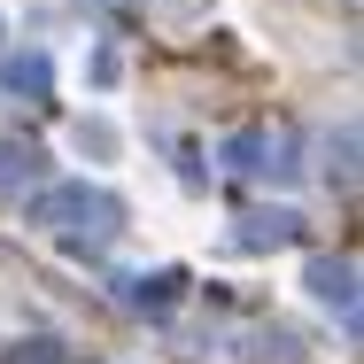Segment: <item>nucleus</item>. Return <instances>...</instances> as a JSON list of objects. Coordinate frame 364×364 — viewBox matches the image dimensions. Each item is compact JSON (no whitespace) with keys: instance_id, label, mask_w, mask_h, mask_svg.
<instances>
[{"instance_id":"f257e3e1","label":"nucleus","mask_w":364,"mask_h":364,"mask_svg":"<svg viewBox=\"0 0 364 364\" xmlns=\"http://www.w3.org/2000/svg\"><path fill=\"white\" fill-rule=\"evenodd\" d=\"M117 218H124V210H117L101 186H47V194L31 202V225H55V232H70V240H109Z\"/></svg>"},{"instance_id":"20e7f679","label":"nucleus","mask_w":364,"mask_h":364,"mask_svg":"<svg viewBox=\"0 0 364 364\" xmlns=\"http://www.w3.org/2000/svg\"><path fill=\"white\" fill-rule=\"evenodd\" d=\"M39 163H47V155H39L31 140H0V186H23V178H39Z\"/></svg>"},{"instance_id":"f03ea898","label":"nucleus","mask_w":364,"mask_h":364,"mask_svg":"<svg viewBox=\"0 0 364 364\" xmlns=\"http://www.w3.org/2000/svg\"><path fill=\"white\" fill-rule=\"evenodd\" d=\"M349 279H357V272H349V264H333V256H326V264H310V287H318V302H333L341 318H357V287H349Z\"/></svg>"},{"instance_id":"39448f33","label":"nucleus","mask_w":364,"mask_h":364,"mask_svg":"<svg viewBox=\"0 0 364 364\" xmlns=\"http://www.w3.org/2000/svg\"><path fill=\"white\" fill-rule=\"evenodd\" d=\"M171 287H178L171 272H155V279H132V310H163V302H171Z\"/></svg>"},{"instance_id":"7ed1b4c3","label":"nucleus","mask_w":364,"mask_h":364,"mask_svg":"<svg viewBox=\"0 0 364 364\" xmlns=\"http://www.w3.org/2000/svg\"><path fill=\"white\" fill-rule=\"evenodd\" d=\"M294 240V210H256L240 218V248H287Z\"/></svg>"}]
</instances>
